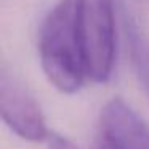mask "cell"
Here are the masks:
<instances>
[{"mask_svg":"<svg viewBox=\"0 0 149 149\" xmlns=\"http://www.w3.org/2000/svg\"><path fill=\"white\" fill-rule=\"evenodd\" d=\"M40 66L58 91L74 95L84 87L85 56L75 16V0H59L47 13L37 36Z\"/></svg>","mask_w":149,"mask_h":149,"instance_id":"1","label":"cell"},{"mask_svg":"<svg viewBox=\"0 0 149 149\" xmlns=\"http://www.w3.org/2000/svg\"><path fill=\"white\" fill-rule=\"evenodd\" d=\"M75 16L90 80L103 84L116 64L117 32L114 0H75Z\"/></svg>","mask_w":149,"mask_h":149,"instance_id":"2","label":"cell"},{"mask_svg":"<svg viewBox=\"0 0 149 149\" xmlns=\"http://www.w3.org/2000/svg\"><path fill=\"white\" fill-rule=\"evenodd\" d=\"M0 120L29 143L47 141L52 133L37 100L3 64H0Z\"/></svg>","mask_w":149,"mask_h":149,"instance_id":"3","label":"cell"},{"mask_svg":"<svg viewBox=\"0 0 149 149\" xmlns=\"http://www.w3.org/2000/svg\"><path fill=\"white\" fill-rule=\"evenodd\" d=\"M95 149H149V127L125 101L114 98L100 112Z\"/></svg>","mask_w":149,"mask_h":149,"instance_id":"4","label":"cell"},{"mask_svg":"<svg viewBox=\"0 0 149 149\" xmlns=\"http://www.w3.org/2000/svg\"><path fill=\"white\" fill-rule=\"evenodd\" d=\"M47 143L50 149H79L71 139H68L63 135H56V133H50Z\"/></svg>","mask_w":149,"mask_h":149,"instance_id":"5","label":"cell"}]
</instances>
